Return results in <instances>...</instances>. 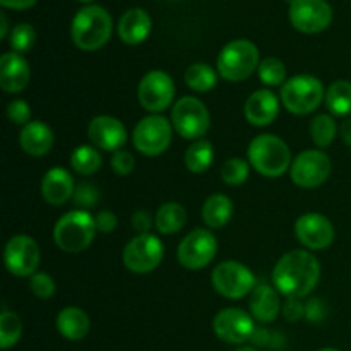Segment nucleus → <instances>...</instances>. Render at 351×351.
<instances>
[{"instance_id":"f257e3e1","label":"nucleus","mask_w":351,"mask_h":351,"mask_svg":"<svg viewBox=\"0 0 351 351\" xmlns=\"http://www.w3.org/2000/svg\"><path fill=\"white\" fill-rule=\"evenodd\" d=\"M321 278V264L307 250H291L276 263L274 288L287 298H304L312 293Z\"/></svg>"},{"instance_id":"f03ea898","label":"nucleus","mask_w":351,"mask_h":351,"mask_svg":"<svg viewBox=\"0 0 351 351\" xmlns=\"http://www.w3.org/2000/svg\"><path fill=\"white\" fill-rule=\"evenodd\" d=\"M112 16L99 5H86L72 19L71 36L84 51L99 50L112 36Z\"/></svg>"},{"instance_id":"7ed1b4c3","label":"nucleus","mask_w":351,"mask_h":351,"mask_svg":"<svg viewBox=\"0 0 351 351\" xmlns=\"http://www.w3.org/2000/svg\"><path fill=\"white\" fill-rule=\"evenodd\" d=\"M249 163L254 170L267 178H278L291 168V153L288 144L273 134H261L249 144Z\"/></svg>"},{"instance_id":"20e7f679","label":"nucleus","mask_w":351,"mask_h":351,"mask_svg":"<svg viewBox=\"0 0 351 351\" xmlns=\"http://www.w3.org/2000/svg\"><path fill=\"white\" fill-rule=\"evenodd\" d=\"M96 235L95 216L82 209L69 211L55 223V245L69 254H79L88 249Z\"/></svg>"},{"instance_id":"39448f33","label":"nucleus","mask_w":351,"mask_h":351,"mask_svg":"<svg viewBox=\"0 0 351 351\" xmlns=\"http://www.w3.org/2000/svg\"><path fill=\"white\" fill-rule=\"evenodd\" d=\"M261 57L256 45L249 40H235L230 41L219 51L218 72L225 81L240 82L252 75L256 69H259Z\"/></svg>"},{"instance_id":"423d86ee","label":"nucleus","mask_w":351,"mask_h":351,"mask_svg":"<svg viewBox=\"0 0 351 351\" xmlns=\"http://www.w3.org/2000/svg\"><path fill=\"white\" fill-rule=\"evenodd\" d=\"M281 103L288 112L293 115H308L319 108L326 91L322 82L317 77L308 74H298L288 79L281 86Z\"/></svg>"},{"instance_id":"0eeeda50","label":"nucleus","mask_w":351,"mask_h":351,"mask_svg":"<svg viewBox=\"0 0 351 351\" xmlns=\"http://www.w3.org/2000/svg\"><path fill=\"white\" fill-rule=\"evenodd\" d=\"M211 117L204 103L195 96H184L171 110V125L178 136L189 141H199L209 130Z\"/></svg>"},{"instance_id":"6e6552de","label":"nucleus","mask_w":351,"mask_h":351,"mask_svg":"<svg viewBox=\"0 0 351 351\" xmlns=\"http://www.w3.org/2000/svg\"><path fill=\"white\" fill-rule=\"evenodd\" d=\"M213 288L218 291L221 297L230 300H240L254 291L256 276L252 271L242 263L237 261H225L215 267L211 274Z\"/></svg>"},{"instance_id":"1a4fd4ad","label":"nucleus","mask_w":351,"mask_h":351,"mask_svg":"<svg viewBox=\"0 0 351 351\" xmlns=\"http://www.w3.org/2000/svg\"><path fill=\"white\" fill-rule=\"evenodd\" d=\"M171 136L173 125L165 117L149 115L134 127L132 143L144 156H158L170 147Z\"/></svg>"},{"instance_id":"9d476101","label":"nucleus","mask_w":351,"mask_h":351,"mask_svg":"<svg viewBox=\"0 0 351 351\" xmlns=\"http://www.w3.org/2000/svg\"><path fill=\"white\" fill-rule=\"evenodd\" d=\"M163 243L156 235H137L125 245L122 254L123 264L130 273L147 274L156 269L163 261Z\"/></svg>"},{"instance_id":"9b49d317","label":"nucleus","mask_w":351,"mask_h":351,"mask_svg":"<svg viewBox=\"0 0 351 351\" xmlns=\"http://www.w3.org/2000/svg\"><path fill=\"white\" fill-rule=\"evenodd\" d=\"M218 252V240L209 230L195 228L180 242L177 259L185 269H204Z\"/></svg>"},{"instance_id":"f8f14e48","label":"nucleus","mask_w":351,"mask_h":351,"mask_svg":"<svg viewBox=\"0 0 351 351\" xmlns=\"http://www.w3.org/2000/svg\"><path fill=\"white\" fill-rule=\"evenodd\" d=\"M331 158L321 149H307L298 154L290 168V177L302 189H315L331 175Z\"/></svg>"},{"instance_id":"ddd939ff","label":"nucleus","mask_w":351,"mask_h":351,"mask_svg":"<svg viewBox=\"0 0 351 351\" xmlns=\"http://www.w3.org/2000/svg\"><path fill=\"white\" fill-rule=\"evenodd\" d=\"M40 261V247L27 235H14L3 250V263L7 271L17 278H31L38 273Z\"/></svg>"},{"instance_id":"4468645a","label":"nucleus","mask_w":351,"mask_h":351,"mask_svg":"<svg viewBox=\"0 0 351 351\" xmlns=\"http://www.w3.org/2000/svg\"><path fill=\"white\" fill-rule=\"evenodd\" d=\"M137 98L146 112H165L173 103L175 82L167 72L151 71L141 79L137 88Z\"/></svg>"},{"instance_id":"2eb2a0df","label":"nucleus","mask_w":351,"mask_h":351,"mask_svg":"<svg viewBox=\"0 0 351 351\" xmlns=\"http://www.w3.org/2000/svg\"><path fill=\"white\" fill-rule=\"evenodd\" d=\"M290 21L300 33H321L331 24L332 9L326 0H291Z\"/></svg>"},{"instance_id":"dca6fc26","label":"nucleus","mask_w":351,"mask_h":351,"mask_svg":"<svg viewBox=\"0 0 351 351\" xmlns=\"http://www.w3.org/2000/svg\"><path fill=\"white\" fill-rule=\"evenodd\" d=\"M213 331L221 341L230 345H242L252 338L256 326L254 319L242 308H223L213 321Z\"/></svg>"},{"instance_id":"f3484780","label":"nucleus","mask_w":351,"mask_h":351,"mask_svg":"<svg viewBox=\"0 0 351 351\" xmlns=\"http://www.w3.org/2000/svg\"><path fill=\"white\" fill-rule=\"evenodd\" d=\"M295 235L298 242L311 250H324L335 240V226L319 213L302 215L295 223Z\"/></svg>"},{"instance_id":"a211bd4d","label":"nucleus","mask_w":351,"mask_h":351,"mask_svg":"<svg viewBox=\"0 0 351 351\" xmlns=\"http://www.w3.org/2000/svg\"><path fill=\"white\" fill-rule=\"evenodd\" d=\"M88 137L93 146L103 151L122 149L127 143V130L119 119L110 115H99L89 122Z\"/></svg>"},{"instance_id":"6ab92c4d","label":"nucleus","mask_w":351,"mask_h":351,"mask_svg":"<svg viewBox=\"0 0 351 351\" xmlns=\"http://www.w3.org/2000/svg\"><path fill=\"white\" fill-rule=\"evenodd\" d=\"M243 113L247 122L254 127H266L276 120L280 113V99L269 89H257L245 101Z\"/></svg>"},{"instance_id":"aec40b11","label":"nucleus","mask_w":351,"mask_h":351,"mask_svg":"<svg viewBox=\"0 0 351 351\" xmlns=\"http://www.w3.org/2000/svg\"><path fill=\"white\" fill-rule=\"evenodd\" d=\"M31 77L29 64L16 51L3 53L0 58V88L5 93H21Z\"/></svg>"},{"instance_id":"412c9836","label":"nucleus","mask_w":351,"mask_h":351,"mask_svg":"<svg viewBox=\"0 0 351 351\" xmlns=\"http://www.w3.org/2000/svg\"><path fill=\"white\" fill-rule=\"evenodd\" d=\"M75 185L65 168H51L41 180V195L50 206H64L74 195Z\"/></svg>"},{"instance_id":"4be33fe9","label":"nucleus","mask_w":351,"mask_h":351,"mask_svg":"<svg viewBox=\"0 0 351 351\" xmlns=\"http://www.w3.org/2000/svg\"><path fill=\"white\" fill-rule=\"evenodd\" d=\"M278 293L280 291L274 290L273 287H269L266 283L257 285L254 288L249 300L250 314L254 315V319H257L259 322H264V324H269V322H273L280 315L283 304H281L280 295Z\"/></svg>"},{"instance_id":"5701e85b","label":"nucleus","mask_w":351,"mask_h":351,"mask_svg":"<svg viewBox=\"0 0 351 351\" xmlns=\"http://www.w3.org/2000/svg\"><path fill=\"white\" fill-rule=\"evenodd\" d=\"M19 143L24 153L31 156H45L53 147L55 136L45 122H29L23 127L19 134Z\"/></svg>"},{"instance_id":"b1692460","label":"nucleus","mask_w":351,"mask_h":351,"mask_svg":"<svg viewBox=\"0 0 351 351\" xmlns=\"http://www.w3.org/2000/svg\"><path fill=\"white\" fill-rule=\"evenodd\" d=\"M151 17L143 9H129L119 21V36L127 45H139L149 36Z\"/></svg>"},{"instance_id":"393cba45","label":"nucleus","mask_w":351,"mask_h":351,"mask_svg":"<svg viewBox=\"0 0 351 351\" xmlns=\"http://www.w3.org/2000/svg\"><path fill=\"white\" fill-rule=\"evenodd\" d=\"M57 329L69 341H81L89 332V317L82 308L65 307L57 315Z\"/></svg>"},{"instance_id":"a878e982","label":"nucleus","mask_w":351,"mask_h":351,"mask_svg":"<svg viewBox=\"0 0 351 351\" xmlns=\"http://www.w3.org/2000/svg\"><path fill=\"white\" fill-rule=\"evenodd\" d=\"M232 215L233 202L232 199L225 194L211 195V197L206 199V202L202 204V221H204L206 226L211 230L223 228V226L232 219Z\"/></svg>"},{"instance_id":"bb28decb","label":"nucleus","mask_w":351,"mask_h":351,"mask_svg":"<svg viewBox=\"0 0 351 351\" xmlns=\"http://www.w3.org/2000/svg\"><path fill=\"white\" fill-rule=\"evenodd\" d=\"M187 223V211L178 202H165L154 216V226L163 235H175Z\"/></svg>"},{"instance_id":"cd10ccee","label":"nucleus","mask_w":351,"mask_h":351,"mask_svg":"<svg viewBox=\"0 0 351 351\" xmlns=\"http://www.w3.org/2000/svg\"><path fill=\"white\" fill-rule=\"evenodd\" d=\"M215 161V149L213 144L206 139L194 141L185 151V167L192 173H204L209 170Z\"/></svg>"},{"instance_id":"c85d7f7f","label":"nucleus","mask_w":351,"mask_h":351,"mask_svg":"<svg viewBox=\"0 0 351 351\" xmlns=\"http://www.w3.org/2000/svg\"><path fill=\"white\" fill-rule=\"evenodd\" d=\"M326 106L335 117H348L351 113V82L335 81L326 91Z\"/></svg>"},{"instance_id":"c756f323","label":"nucleus","mask_w":351,"mask_h":351,"mask_svg":"<svg viewBox=\"0 0 351 351\" xmlns=\"http://www.w3.org/2000/svg\"><path fill=\"white\" fill-rule=\"evenodd\" d=\"M218 82V72L208 64H192L185 71V84L195 93H208Z\"/></svg>"},{"instance_id":"7c9ffc66","label":"nucleus","mask_w":351,"mask_h":351,"mask_svg":"<svg viewBox=\"0 0 351 351\" xmlns=\"http://www.w3.org/2000/svg\"><path fill=\"white\" fill-rule=\"evenodd\" d=\"M103 158L98 147L77 146L71 153V167L79 175H93L101 168Z\"/></svg>"},{"instance_id":"2f4dec72","label":"nucleus","mask_w":351,"mask_h":351,"mask_svg":"<svg viewBox=\"0 0 351 351\" xmlns=\"http://www.w3.org/2000/svg\"><path fill=\"white\" fill-rule=\"evenodd\" d=\"M23 335V322L16 312L3 311L0 314V346L2 350H9L16 345Z\"/></svg>"},{"instance_id":"473e14b6","label":"nucleus","mask_w":351,"mask_h":351,"mask_svg":"<svg viewBox=\"0 0 351 351\" xmlns=\"http://www.w3.org/2000/svg\"><path fill=\"white\" fill-rule=\"evenodd\" d=\"M336 134H338V127H336L335 119L331 115H317L311 123V136L315 146L328 147L329 144L335 141Z\"/></svg>"},{"instance_id":"72a5a7b5","label":"nucleus","mask_w":351,"mask_h":351,"mask_svg":"<svg viewBox=\"0 0 351 351\" xmlns=\"http://www.w3.org/2000/svg\"><path fill=\"white\" fill-rule=\"evenodd\" d=\"M257 74H259V79L264 84L273 86V88L283 86L287 82V67H285V64L280 58L267 57L261 60Z\"/></svg>"},{"instance_id":"f704fd0d","label":"nucleus","mask_w":351,"mask_h":351,"mask_svg":"<svg viewBox=\"0 0 351 351\" xmlns=\"http://www.w3.org/2000/svg\"><path fill=\"white\" fill-rule=\"evenodd\" d=\"M250 163H247L242 158H230L221 167V178L228 185H242L249 178Z\"/></svg>"},{"instance_id":"c9c22d12","label":"nucleus","mask_w":351,"mask_h":351,"mask_svg":"<svg viewBox=\"0 0 351 351\" xmlns=\"http://www.w3.org/2000/svg\"><path fill=\"white\" fill-rule=\"evenodd\" d=\"M34 41H36V31L31 24L21 23L17 26H14V29L9 34V43L12 51L16 53H24V51H29L33 48Z\"/></svg>"},{"instance_id":"e433bc0d","label":"nucleus","mask_w":351,"mask_h":351,"mask_svg":"<svg viewBox=\"0 0 351 351\" xmlns=\"http://www.w3.org/2000/svg\"><path fill=\"white\" fill-rule=\"evenodd\" d=\"M72 201H74L75 208L82 209V211H88V209L95 208L99 201V192L89 182H81V184L75 185L74 195H72Z\"/></svg>"},{"instance_id":"4c0bfd02","label":"nucleus","mask_w":351,"mask_h":351,"mask_svg":"<svg viewBox=\"0 0 351 351\" xmlns=\"http://www.w3.org/2000/svg\"><path fill=\"white\" fill-rule=\"evenodd\" d=\"M29 288L31 291H33L34 297L41 298V300H48V298H51L55 295V290H57L53 278H51L50 274L43 273V271H41V273L38 271V273H34L33 276H31Z\"/></svg>"},{"instance_id":"58836bf2","label":"nucleus","mask_w":351,"mask_h":351,"mask_svg":"<svg viewBox=\"0 0 351 351\" xmlns=\"http://www.w3.org/2000/svg\"><path fill=\"white\" fill-rule=\"evenodd\" d=\"M7 119L16 125H26L31 119V106L24 99H14L7 105Z\"/></svg>"},{"instance_id":"ea45409f","label":"nucleus","mask_w":351,"mask_h":351,"mask_svg":"<svg viewBox=\"0 0 351 351\" xmlns=\"http://www.w3.org/2000/svg\"><path fill=\"white\" fill-rule=\"evenodd\" d=\"M112 168L117 175H120V177H127V175H130L134 171V168H136L134 154L125 149L115 151L112 156Z\"/></svg>"},{"instance_id":"a19ab883","label":"nucleus","mask_w":351,"mask_h":351,"mask_svg":"<svg viewBox=\"0 0 351 351\" xmlns=\"http://www.w3.org/2000/svg\"><path fill=\"white\" fill-rule=\"evenodd\" d=\"M281 314L290 322H298L302 317H305V304L302 298H287L281 307Z\"/></svg>"},{"instance_id":"79ce46f5","label":"nucleus","mask_w":351,"mask_h":351,"mask_svg":"<svg viewBox=\"0 0 351 351\" xmlns=\"http://www.w3.org/2000/svg\"><path fill=\"white\" fill-rule=\"evenodd\" d=\"M328 315V308L322 298H312L305 304V319L311 322H321L324 321Z\"/></svg>"},{"instance_id":"37998d69","label":"nucleus","mask_w":351,"mask_h":351,"mask_svg":"<svg viewBox=\"0 0 351 351\" xmlns=\"http://www.w3.org/2000/svg\"><path fill=\"white\" fill-rule=\"evenodd\" d=\"M95 223H96V230L99 233H112L115 232L117 225H119V219H117L115 213L112 211H99L96 213L95 216Z\"/></svg>"},{"instance_id":"c03bdc74","label":"nucleus","mask_w":351,"mask_h":351,"mask_svg":"<svg viewBox=\"0 0 351 351\" xmlns=\"http://www.w3.org/2000/svg\"><path fill=\"white\" fill-rule=\"evenodd\" d=\"M276 338H281L280 335H274V332L266 331V329H257L254 331L252 338L250 341L254 345H261V346H267V348H280V343H276Z\"/></svg>"},{"instance_id":"a18cd8bd","label":"nucleus","mask_w":351,"mask_h":351,"mask_svg":"<svg viewBox=\"0 0 351 351\" xmlns=\"http://www.w3.org/2000/svg\"><path fill=\"white\" fill-rule=\"evenodd\" d=\"M151 226H153V216H151L149 213L143 211V209H139V211L134 213V215H132V228L136 230L139 235H144V233L149 232Z\"/></svg>"},{"instance_id":"49530a36","label":"nucleus","mask_w":351,"mask_h":351,"mask_svg":"<svg viewBox=\"0 0 351 351\" xmlns=\"http://www.w3.org/2000/svg\"><path fill=\"white\" fill-rule=\"evenodd\" d=\"M3 7L7 9H14V10H24V9H29L36 3V0H0Z\"/></svg>"},{"instance_id":"de8ad7c7","label":"nucleus","mask_w":351,"mask_h":351,"mask_svg":"<svg viewBox=\"0 0 351 351\" xmlns=\"http://www.w3.org/2000/svg\"><path fill=\"white\" fill-rule=\"evenodd\" d=\"M339 136H341L343 143L348 147H351V119H346L345 122L341 123V127H339Z\"/></svg>"},{"instance_id":"09e8293b","label":"nucleus","mask_w":351,"mask_h":351,"mask_svg":"<svg viewBox=\"0 0 351 351\" xmlns=\"http://www.w3.org/2000/svg\"><path fill=\"white\" fill-rule=\"evenodd\" d=\"M0 23H2V27H0V38L3 40V38L7 36V27H9L7 26V16L3 12L0 14Z\"/></svg>"},{"instance_id":"8fccbe9b","label":"nucleus","mask_w":351,"mask_h":351,"mask_svg":"<svg viewBox=\"0 0 351 351\" xmlns=\"http://www.w3.org/2000/svg\"><path fill=\"white\" fill-rule=\"evenodd\" d=\"M237 351H257L256 348H250V346H242V348H239Z\"/></svg>"},{"instance_id":"3c124183","label":"nucleus","mask_w":351,"mask_h":351,"mask_svg":"<svg viewBox=\"0 0 351 351\" xmlns=\"http://www.w3.org/2000/svg\"><path fill=\"white\" fill-rule=\"evenodd\" d=\"M319 351H339V350H335V348H322V350H319Z\"/></svg>"},{"instance_id":"603ef678","label":"nucleus","mask_w":351,"mask_h":351,"mask_svg":"<svg viewBox=\"0 0 351 351\" xmlns=\"http://www.w3.org/2000/svg\"><path fill=\"white\" fill-rule=\"evenodd\" d=\"M79 2H91V0H79Z\"/></svg>"}]
</instances>
